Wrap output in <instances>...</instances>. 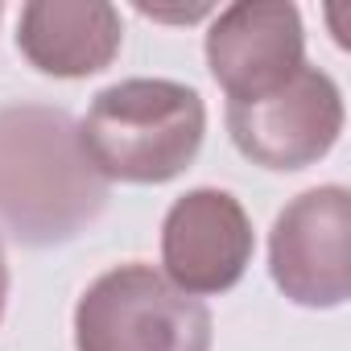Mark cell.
I'll return each mask as SVG.
<instances>
[{
  "instance_id": "obj_9",
  "label": "cell",
  "mask_w": 351,
  "mask_h": 351,
  "mask_svg": "<svg viewBox=\"0 0 351 351\" xmlns=\"http://www.w3.org/2000/svg\"><path fill=\"white\" fill-rule=\"evenodd\" d=\"M5 302H9V256H5V244H0V318H5Z\"/></svg>"
},
{
  "instance_id": "obj_6",
  "label": "cell",
  "mask_w": 351,
  "mask_h": 351,
  "mask_svg": "<svg viewBox=\"0 0 351 351\" xmlns=\"http://www.w3.org/2000/svg\"><path fill=\"white\" fill-rule=\"evenodd\" d=\"M252 252V219L228 191H186L161 219V277L191 298H211L240 285Z\"/></svg>"
},
{
  "instance_id": "obj_7",
  "label": "cell",
  "mask_w": 351,
  "mask_h": 351,
  "mask_svg": "<svg viewBox=\"0 0 351 351\" xmlns=\"http://www.w3.org/2000/svg\"><path fill=\"white\" fill-rule=\"evenodd\" d=\"M207 66L228 104L261 99L306 66V29L289 0H240L207 29Z\"/></svg>"
},
{
  "instance_id": "obj_8",
  "label": "cell",
  "mask_w": 351,
  "mask_h": 351,
  "mask_svg": "<svg viewBox=\"0 0 351 351\" xmlns=\"http://www.w3.org/2000/svg\"><path fill=\"white\" fill-rule=\"evenodd\" d=\"M124 42L120 9L108 0H29L17 21V50L54 79H87L116 62Z\"/></svg>"
},
{
  "instance_id": "obj_4",
  "label": "cell",
  "mask_w": 351,
  "mask_h": 351,
  "mask_svg": "<svg viewBox=\"0 0 351 351\" xmlns=\"http://www.w3.org/2000/svg\"><path fill=\"white\" fill-rule=\"evenodd\" d=\"M228 132L261 169H306L322 161L343 132V91L326 71L306 62L277 91L228 104Z\"/></svg>"
},
{
  "instance_id": "obj_2",
  "label": "cell",
  "mask_w": 351,
  "mask_h": 351,
  "mask_svg": "<svg viewBox=\"0 0 351 351\" xmlns=\"http://www.w3.org/2000/svg\"><path fill=\"white\" fill-rule=\"evenodd\" d=\"M207 104L173 79H124L104 87L79 120V145L104 182L161 186L199 157Z\"/></svg>"
},
{
  "instance_id": "obj_1",
  "label": "cell",
  "mask_w": 351,
  "mask_h": 351,
  "mask_svg": "<svg viewBox=\"0 0 351 351\" xmlns=\"http://www.w3.org/2000/svg\"><path fill=\"white\" fill-rule=\"evenodd\" d=\"M108 207V182L79 145V124L62 108H0V232L50 248L87 232Z\"/></svg>"
},
{
  "instance_id": "obj_3",
  "label": "cell",
  "mask_w": 351,
  "mask_h": 351,
  "mask_svg": "<svg viewBox=\"0 0 351 351\" xmlns=\"http://www.w3.org/2000/svg\"><path fill=\"white\" fill-rule=\"evenodd\" d=\"M211 310L153 265H116L75 306V351H211Z\"/></svg>"
},
{
  "instance_id": "obj_5",
  "label": "cell",
  "mask_w": 351,
  "mask_h": 351,
  "mask_svg": "<svg viewBox=\"0 0 351 351\" xmlns=\"http://www.w3.org/2000/svg\"><path fill=\"white\" fill-rule=\"evenodd\" d=\"M351 195L314 186L285 203L269 232V273L277 289L310 310H335L351 298Z\"/></svg>"
}]
</instances>
